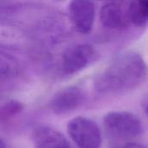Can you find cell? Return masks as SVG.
<instances>
[{
	"mask_svg": "<svg viewBox=\"0 0 148 148\" xmlns=\"http://www.w3.org/2000/svg\"><path fill=\"white\" fill-rule=\"evenodd\" d=\"M34 148H71L69 140L49 126L36 127L31 134Z\"/></svg>",
	"mask_w": 148,
	"mask_h": 148,
	"instance_id": "obj_8",
	"label": "cell"
},
{
	"mask_svg": "<svg viewBox=\"0 0 148 148\" xmlns=\"http://www.w3.org/2000/svg\"><path fill=\"white\" fill-rule=\"evenodd\" d=\"M24 107L23 103L16 100H10L4 102L0 108V121L3 125L23 113Z\"/></svg>",
	"mask_w": 148,
	"mask_h": 148,
	"instance_id": "obj_10",
	"label": "cell"
},
{
	"mask_svg": "<svg viewBox=\"0 0 148 148\" xmlns=\"http://www.w3.org/2000/svg\"><path fill=\"white\" fill-rule=\"evenodd\" d=\"M141 104H142V108H143L144 112L146 113V114L148 116V93L144 96Z\"/></svg>",
	"mask_w": 148,
	"mask_h": 148,
	"instance_id": "obj_12",
	"label": "cell"
},
{
	"mask_svg": "<svg viewBox=\"0 0 148 148\" xmlns=\"http://www.w3.org/2000/svg\"><path fill=\"white\" fill-rule=\"evenodd\" d=\"M131 24L142 27L148 23V0H131L128 3Z\"/></svg>",
	"mask_w": 148,
	"mask_h": 148,
	"instance_id": "obj_9",
	"label": "cell"
},
{
	"mask_svg": "<svg viewBox=\"0 0 148 148\" xmlns=\"http://www.w3.org/2000/svg\"><path fill=\"white\" fill-rule=\"evenodd\" d=\"M70 20L82 35L91 33L95 20V6L91 0H72L69 4Z\"/></svg>",
	"mask_w": 148,
	"mask_h": 148,
	"instance_id": "obj_5",
	"label": "cell"
},
{
	"mask_svg": "<svg viewBox=\"0 0 148 148\" xmlns=\"http://www.w3.org/2000/svg\"><path fill=\"white\" fill-rule=\"evenodd\" d=\"M86 96L82 88L76 86L64 88L58 91L49 101V108L54 114H64L80 108Z\"/></svg>",
	"mask_w": 148,
	"mask_h": 148,
	"instance_id": "obj_6",
	"label": "cell"
},
{
	"mask_svg": "<svg viewBox=\"0 0 148 148\" xmlns=\"http://www.w3.org/2000/svg\"><path fill=\"white\" fill-rule=\"evenodd\" d=\"M148 70L137 52L119 55L95 80V88L101 94L117 95L136 89L146 81Z\"/></svg>",
	"mask_w": 148,
	"mask_h": 148,
	"instance_id": "obj_1",
	"label": "cell"
},
{
	"mask_svg": "<svg viewBox=\"0 0 148 148\" xmlns=\"http://www.w3.org/2000/svg\"><path fill=\"white\" fill-rule=\"evenodd\" d=\"M128 3L109 2L100 10V21L103 27L110 29H124L131 24L128 15Z\"/></svg>",
	"mask_w": 148,
	"mask_h": 148,
	"instance_id": "obj_7",
	"label": "cell"
},
{
	"mask_svg": "<svg viewBox=\"0 0 148 148\" xmlns=\"http://www.w3.org/2000/svg\"><path fill=\"white\" fill-rule=\"evenodd\" d=\"M97 53L95 48L87 43L68 48L62 56L61 70L65 75L77 74L95 61Z\"/></svg>",
	"mask_w": 148,
	"mask_h": 148,
	"instance_id": "obj_4",
	"label": "cell"
},
{
	"mask_svg": "<svg viewBox=\"0 0 148 148\" xmlns=\"http://www.w3.org/2000/svg\"><path fill=\"white\" fill-rule=\"evenodd\" d=\"M114 148H147L145 146L141 145V144H138V143H127L125 145L120 146V147H116Z\"/></svg>",
	"mask_w": 148,
	"mask_h": 148,
	"instance_id": "obj_11",
	"label": "cell"
},
{
	"mask_svg": "<svg viewBox=\"0 0 148 148\" xmlns=\"http://www.w3.org/2000/svg\"><path fill=\"white\" fill-rule=\"evenodd\" d=\"M67 130L71 140L79 148H100L101 146V132L97 124L88 118H73L69 121Z\"/></svg>",
	"mask_w": 148,
	"mask_h": 148,
	"instance_id": "obj_3",
	"label": "cell"
},
{
	"mask_svg": "<svg viewBox=\"0 0 148 148\" xmlns=\"http://www.w3.org/2000/svg\"><path fill=\"white\" fill-rule=\"evenodd\" d=\"M103 125L108 136L113 140L129 141L139 138L144 133V127L139 117L127 111L107 114Z\"/></svg>",
	"mask_w": 148,
	"mask_h": 148,
	"instance_id": "obj_2",
	"label": "cell"
}]
</instances>
